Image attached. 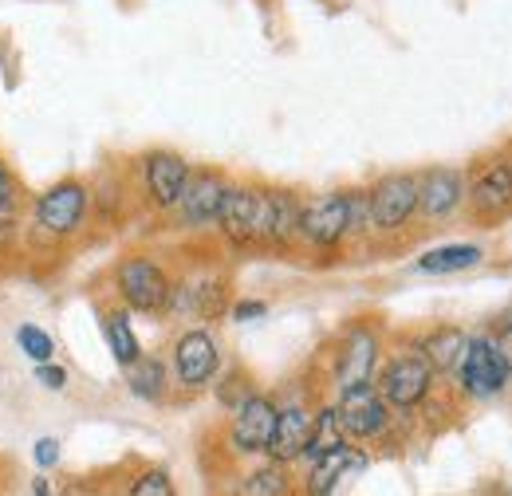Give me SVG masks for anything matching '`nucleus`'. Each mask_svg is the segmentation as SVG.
Wrapping results in <instances>:
<instances>
[{"label":"nucleus","mask_w":512,"mask_h":496,"mask_svg":"<svg viewBox=\"0 0 512 496\" xmlns=\"http://www.w3.org/2000/svg\"><path fill=\"white\" fill-rule=\"evenodd\" d=\"M312 418H316V414H308L304 406H284V410L276 414V430H272V441H268L264 453H268L272 461H280V465L304 457L308 437H312Z\"/></svg>","instance_id":"obj_17"},{"label":"nucleus","mask_w":512,"mask_h":496,"mask_svg":"<svg viewBox=\"0 0 512 496\" xmlns=\"http://www.w3.org/2000/svg\"><path fill=\"white\" fill-rule=\"evenodd\" d=\"M16 343H20V351L40 367V363H52V355H56V339L44 331V327H36V323H20L16 327Z\"/></svg>","instance_id":"obj_26"},{"label":"nucleus","mask_w":512,"mask_h":496,"mask_svg":"<svg viewBox=\"0 0 512 496\" xmlns=\"http://www.w3.org/2000/svg\"><path fill=\"white\" fill-rule=\"evenodd\" d=\"M130 496H174V485H170V477L162 469H150L130 485Z\"/></svg>","instance_id":"obj_28"},{"label":"nucleus","mask_w":512,"mask_h":496,"mask_svg":"<svg viewBox=\"0 0 512 496\" xmlns=\"http://www.w3.org/2000/svg\"><path fill=\"white\" fill-rule=\"evenodd\" d=\"M493 339H497V347L505 351V359H509V367H512V319L497 331V335H493Z\"/></svg>","instance_id":"obj_32"},{"label":"nucleus","mask_w":512,"mask_h":496,"mask_svg":"<svg viewBox=\"0 0 512 496\" xmlns=\"http://www.w3.org/2000/svg\"><path fill=\"white\" fill-rule=\"evenodd\" d=\"M221 367V347L205 327H193L186 335H178L174 343V374L186 390H201L213 382V374Z\"/></svg>","instance_id":"obj_9"},{"label":"nucleus","mask_w":512,"mask_h":496,"mask_svg":"<svg viewBox=\"0 0 512 496\" xmlns=\"http://www.w3.org/2000/svg\"><path fill=\"white\" fill-rule=\"evenodd\" d=\"M375 363H379V335L375 327H351L343 335L339 347V363H335V386L351 390V386H367L375 378Z\"/></svg>","instance_id":"obj_13"},{"label":"nucleus","mask_w":512,"mask_h":496,"mask_svg":"<svg viewBox=\"0 0 512 496\" xmlns=\"http://www.w3.org/2000/svg\"><path fill=\"white\" fill-rule=\"evenodd\" d=\"M87 213H91V189L75 178H64L56 186H48L36 205H32V225L44 233V237H75L83 225H87Z\"/></svg>","instance_id":"obj_1"},{"label":"nucleus","mask_w":512,"mask_h":496,"mask_svg":"<svg viewBox=\"0 0 512 496\" xmlns=\"http://www.w3.org/2000/svg\"><path fill=\"white\" fill-rule=\"evenodd\" d=\"M335 414H339L343 434H351V437L383 434L386 422H390V406H386V398L371 386V382H367V386L339 390V406H335Z\"/></svg>","instance_id":"obj_11"},{"label":"nucleus","mask_w":512,"mask_h":496,"mask_svg":"<svg viewBox=\"0 0 512 496\" xmlns=\"http://www.w3.org/2000/svg\"><path fill=\"white\" fill-rule=\"evenodd\" d=\"M292 237H300V201L288 189H264V225L260 241L264 245L288 248Z\"/></svg>","instance_id":"obj_16"},{"label":"nucleus","mask_w":512,"mask_h":496,"mask_svg":"<svg viewBox=\"0 0 512 496\" xmlns=\"http://www.w3.org/2000/svg\"><path fill=\"white\" fill-rule=\"evenodd\" d=\"M367 461L351 449V445H339V449H331V453H323L312 461V477H308V489L312 496H331V489L351 473V469H363Z\"/></svg>","instance_id":"obj_18"},{"label":"nucleus","mask_w":512,"mask_h":496,"mask_svg":"<svg viewBox=\"0 0 512 496\" xmlns=\"http://www.w3.org/2000/svg\"><path fill=\"white\" fill-rule=\"evenodd\" d=\"M465 331H457V327H438V331H430L426 339H422V359L434 367V374H446L457 367V359H461V351H465Z\"/></svg>","instance_id":"obj_20"},{"label":"nucleus","mask_w":512,"mask_h":496,"mask_svg":"<svg viewBox=\"0 0 512 496\" xmlns=\"http://www.w3.org/2000/svg\"><path fill=\"white\" fill-rule=\"evenodd\" d=\"M56 461H60V441L56 437H40L36 441V465L40 469H52Z\"/></svg>","instance_id":"obj_30"},{"label":"nucleus","mask_w":512,"mask_h":496,"mask_svg":"<svg viewBox=\"0 0 512 496\" xmlns=\"http://www.w3.org/2000/svg\"><path fill=\"white\" fill-rule=\"evenodd\" d=\"M190 162L174 150H150L142 158V186L154 209H178L182 189L190 182Z\"/></svg>","instance_id":"obj_8"},{"label":"nucleus","mask_w":512,"mask_h":496,"mask_svg":"<svg viewBox=\"0 0 512 496\" xmlns=\"http://www.w3.org/2000/svg\"><path fill=\"white\" fill-rule=\"evenodd\" d=\"M115 292L123 296V304L130 311H142V315H162L170 311V276L158 260L150 256H127L119 268H115Z\"/></svg>","instance_id":"obj_3"},{"label":"nucleus","mask_w":512,"mask_h":496,"mask_svg":"<svg viewBox=\"0 0 512 496\" xmlns=\"http://www.w3.org/2000/svg\"><path fill=\"white\" fill-rule=\"evenodd\" d=\"M465 201V178L449 166H434L418 178V213L426 221H442Z\"/></svg>","instance_id":"obj_15"},{"label":"nucleus","mask_w":512,"mask_h":496,"mask_svg":"<svg viewBox=\"0 0 512 496\" xmlns=\"http://www.w3.org/2000/svg\"><path fill=\"white\" fill-rule=\"evenodd\" d=\"M264 225V189L256 186H229L217 229L229 245H256Z\"/></svg>","instance_id":"obj_7"},{"label":"nucleus","mask_w":512,"mask_h":496,"mask_svg":"<svg viewBox=\"0 0 512 496\" xmlns=\"http://www.w3.org/2000/svg\"><path fill=\"white\" fill-rule=\"evenodd\" d=\"M32 493H36V496H52V493H48V481H44V477H36V485H32Z\"/></svg>","instance_id":"obj_33"},{"label":"nucleus","mask_w":512,"mask_h":496,"mask_svg":"<svg viewBox=\"0 0 512 496\" xmlns=\"http://www.w3.org/2000/svg\"><path fill=\"white\" fill-rule=\"evenodd\" d=\"M481 256H485V252L477 245H442V248H430L426 256H418V268L430 272V276H449V272L477 268Z\"/></svg>","instance_id":"obj_21"},{"label":"nucleus","mask_w":512,"mask_h":496,"mask_svg":"<svg viewBox=\"0 0 512 496\" xmlns=\"http://www.w3.org/2000/svg\"><path fill=\"white\" fill-rule=\"evenodd\" d=\"M225 193H229L225 174H217V170H193L186 189H182V201H178L182 225L186 229H209V225H217L221 205H225Z\"/></svg>","instance_id":"obj_10"},{"label":"nucleus","mask_w":512,"mask_h":496,"mask_svg":"<svg viewBox=\"0 0 512 496\" xmlns=\"http://www.w3.org/2000/svg\"><path fill=\"white\" fill-rule=\"evenodd\" d=\"M36 382H40V386H48V390H64L67 371L64 367H56V363H40V367H36Z\"/></svg>","instance_id":"obj_29"},{"label":"nucleus","mask_w":512,"mask_h":496,"mask_svg":"<svg viewBox=\"0 0 512 496\" xmlns=\"http://www.w3.org/2000/svg\"><path fill=\"white\" fill-rule=\"evenodd\" d=\"M16 205H20V186H16L12 170H8V162L0 158V245L16 241V225H20Z\"/></svg>","instance_id":"obj_25"},{"label":"nucleus","mask_w":512,"mask_h":496,"mask_svg":"<svg viewBox=\"0 0 512 496\" xmlns=\"http://www.w3.org/2000/svg\"><path fill=\"white\" fill-rule=\"evenodd\" d=\"M351 233V193H323L300 205V237L316 248H335Z\"/></svg>","instance_id":"obj_6"},{"label":"nucleus","mask_w":512,"mask_h":496,"mask_svg":"<svg viewBox=\"0 0 512 496\" xmlns=\"http://www.w3.org/2000/svg\"><path fill=\"white\" fill-rule=\"evenodd\" d=\"M434 386V367L422 355H394L379 374V394L394 410H414Z\"/></svg>","instance_id":"obj_4"},{"label":"nucleus","mask_w":512,"mask_h":496,"mask_svg":"<svg viewBox=\"0 0 512 496\" xmlns=\"http://www.w3.org/2000/svg\"><path fill=\"white\" fill-rule=\"evenodd\" d=\"M276 414L280 406L264 394H249L237 410H233V426H229V441L237 453H264L272 430H276Z\"/></svg>","instance_id":"obj_12"},{"label":"nucleus","mask_w":512,"mask_h":496,"mask_svg":"<svg viewBox=\"0 0 512 496\" xmlns=\"http://www.w3.org/2000/svg\"><path fill=\"white\" fill-rule=\"evenodd\" d=\"M130 371V394L142 402H158L166 394V367L154 355H138L127 367Z\"/></svg>","instance_id":"obj_23"},{"label":"nucleus","mask_w":512,"mask_h":496,"mask_svg":"<svg viewBox=\"0 0 512 496\" xmlns=\"http://www.w3.org/2000/svg\"><path fill=\"white\" fill-rule=\"evenodd\" d=\"M469 205L481 221H501L512 213V162H489L469 186Z\"/></svg>","instance_id":"obj_14"},{"label":"nucleus","mask_w":512,"mask_h":496,"mask_svg":"<svg viewBox=\"0 0 512 496\" xmlns=\"http://www.w3.org/2000/svg\"><path fill=\"white\" fill-rule=\"evenodd\" d=\"M343 445V426H339V414H335V406H323L320 414L312 418V437H308V449H304V457H323V453H331V449H339Z\"/></svg>","instance_id":"obj_24"},{"label":"nucleus","mask_w":512,"mask_h":496,"mask_svg":"<svg viewBox=\"0 0 512 496\" xmlns=\"http://www.w3.org/2000/svg\"><path fill=\"white\" fill-rule=\"evenodd\" d=\"M284 493H288V477H284L280 461H272V465L249 473V481L241 485V496H284Z\"/></svg>","instance_id":"obj_27"},{"label":"nucleus","mask_w":512,"mask_h":496,"mask_svg":"<svg viewBox=\"0 0 512 496\" xmlns=\"http://www.w3.org/2000/svg\"><path fill=\"white\" fill-rule=\"evenodd\" d=\"M453 371H457V382H461V390L469 398H493V394H501L509 386L512 378L509 359H505V351L497 347L493 335L465 339V351H461Z\"/></svg>","instance_id":"obj_2"},{"label":"nucleus","mask_w":512,"mask_h":496,"mask_svg":"<svg viewBox=\"0 0 512 496\" xmlns=\"http://www.w3.org/2000/svg\"><path fill=\"white\" fill-rule=\"evenodd\" d=\"M225 308V288L217 280H193V284H178L170 292V311H186L197 319H213Z\"/></svg>","instance_id":"obj_19"},{"label":"nucleus","mask_w":512,"mask_h":496,"mask_svg":"<svg viewBox=\"0 0 512 496\" xmlns=\"http://www.w3.org/2000/svg\"><path fill=\"white\" fill-rule=\"evenodd\" d=\"M268 311V304H260V300H241L237 308H233V319L237 323H249V319H260Z\"/></svg>","instance_id":"obj_31"},{"label":"nucleus","mask_w":512,"mask_h":496,"mask_svg":"<svg viewBox=\"0 0 512 496\" xmlns=\"http://www.w3.org/2000/svg\"><path fill=\"white\" fill-rule=\"evenodd\" d=\"M103 335H107V347H111V355H115L119 367H130V363L142 355L127 311H107V315H103Z\"/></svg>","instance_id":"obj_22"},{"label":"nucleus","mask_w":512,"mask_h":496,"mask_svg":"<svg viewBox=\"0 0 512 496\" xmlns=\"http://www.w3.org/2000/svg\"><path fill=\"white\" fill-rule=\"evenodd\" d=\"M371 201V229L394 233L418 213V178L414 174H386L367 189Z\"/></svg>","instance_id":"obj_5"}]
</instances>
